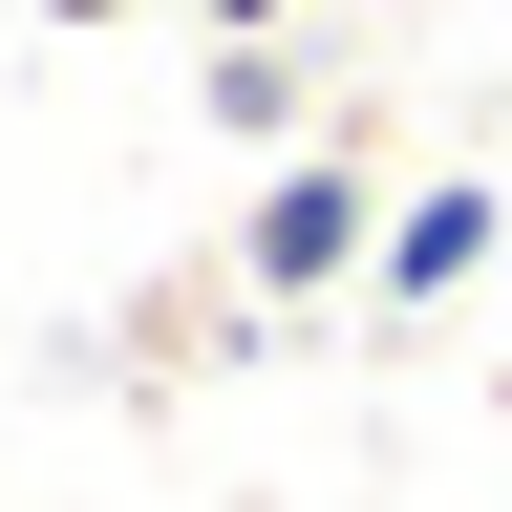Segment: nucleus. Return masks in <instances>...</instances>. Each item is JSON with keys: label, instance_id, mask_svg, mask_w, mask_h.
<instances>
[{"label": "nucleus", "instance_id": "1", "mask_svg": "<svg viewBox=\"0 0 512 512\" xmlns=\"http://www.w3.org/2000/svg\"><path fill=\"white\" fill-rule=\"evenodd\" d=\"M384 214H406V192H384V150L363 128H320V150H278L256 171V214H235V299H363V256H384Z\"/></svg>", "mask_w": 512, "mask_h": 512}, {"label": "nucleus", "instance_id": "2", "mask_svg": "<svg viewBox=\"0 0 512 512\" xmlns=\"http://www.w3.org/2000/svg\"><path fill=\"white\" fill-rule=\"evenodd\" d=\"M491 235H512V192H491V171H427L406 214H384V256H363V299H384V320H448V299L491 278Z\"/></svg>", "mask_w": 512, "mask_h": 512}, {"label": "nucleus", "instance_id": "3", "mask_svg": "<svg viewBox=\"0 0 512 512\" xmlns=\"http://www.w3.org/2000/svg\"><path fill=\"white\" fill-rule=\"evenodd\" d=\"M214 128H256V150H320V128H299V43H214Z\"/></svg>", "mask_w": 512, "mask_h": 512}, {"label": "nucleus", "instance_id": "4", "mask_svg": "<svg viewBox=\"0 0 512 512\" xmlns=\"http://www.w3.org/2000/svg\"><path fill=\"white\" fill-rule=\"evenodd\" d=\"M192 22H214V43H278V22H299V0H192Z\"/></svg>", "mask_w": 512, "mask_h": 512}, {"label": "nucleus", "instance_id": "5", "mask_svg": "<svg viewBox=\"0 0 512 512\" xmlns=\"http://www.w3.org/2000/svg\"><path fill=\"white\" fill-rule=\"evenodd\" d=\"M43 22H128V0H43Z\"/></svg>", "mask_w": 512, "mask_h": 512}]
</instances>
